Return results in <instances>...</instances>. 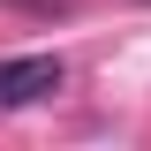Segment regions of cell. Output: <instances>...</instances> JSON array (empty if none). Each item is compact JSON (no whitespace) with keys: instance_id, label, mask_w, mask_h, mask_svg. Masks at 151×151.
Returning a JSON list of instances; mask_svg holds the SVG:
<instances>
[{"instance_id":"1","label":"cell","mask_w":151,"mask_h":151,"mask_svg":"<svg viewBox=\"0 0 151 151\" xmlns=\"http://www.w3.org/2000/svg\"><path fill=\"white\" fill-rule=\"evenodd\" d=\"M68 83L53 53H23V60H0V106H38V98H53Z\"/></svg>"}]
</instances>
